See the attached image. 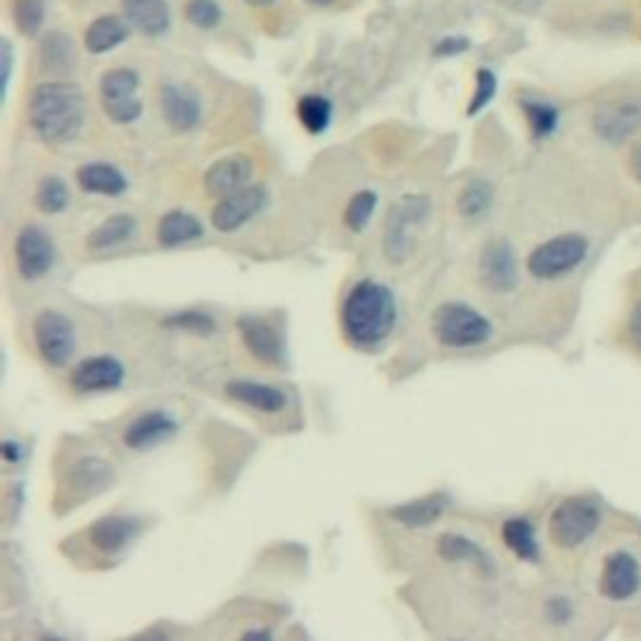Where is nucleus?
Segmentation results:
<instances>
[{
  "label": "nucleus",
  "mask_w": 641,
  "mask_h": 641,
  "mask_svg": "<svg viewBox=\"0 0 641 641\" xmlns=\"http://www.w3.org/2000/svg\"><path fill=\"white\" fill-rule=\"evenodd\" d=\"M85 118V95L76 83L48 81L33 88L28 99V123L43 144H70L81 136Z\"/></svg>",
  "instance_id": "nucleus-1"
},
{
  "label": "nucleus",
  "mask_w": 641,
  "mask_h": 641,
  "mask_svg": "<svg viewBox=\"0 0 641 641\" xmlns=\"http://www.w3.org/2000/svg\"><path fill=\"white\" fill-rule=\"evenodd\" d=\"M341 327L354 346H379L397 327V298L379 281H358L341 309Z\"/></svg>",
  "instance_id": "nucleus-2"
},
{
  "label": "nucleus",
  "mask_w": 641,
  "mask_h": 641,
  "mask_svg": "<svg viewBox=\"0 0 641 641\" xmlns=\"http://www.w3.org/2000/svg\"><path fill=\"white\" fill-rule=\"evenodd\" d=\"M432 333L446 348H477L491 339V321L467 304H442L432 316Z\"/></svg>",
  "instance_id": "nucleus-3"
},
{
  "label": "nucleus",
  "mask_w": 641,
  "mask_h": 641,
  "mask_svg": "<svg viewBox=\"0 0 641 641\" xmlns=\"http://www.w3.org/2000/svg\"><path fill=\"white\" fill-rule=\"evenodd\" d=\"M432 201L426 196H407L389 210L384 226V256L391 263L407 261L416 249V231L428 218Z\"/></svg>",
  "instance_id": "nucleus-4"
},
{
  "label": "nucleus",
  "mask_w": 641,
  "mask_h": 641,
  "mask_svg": "<svg viewBox=\"0 0 641 641\" xmlns=\"http://www.w3.org/2000/svg\"><path fill=\"white\" fill-rule=\"evenodd\" d=\"M602 512L592 499H566L561 502L554 514L549 519V537L559 549H576L582 543L594 537V531L599 529Z\"/></svg>",
  "instance_id": "nucleus-5"
},
{
  "label": "nucleus",
  "mask_w": 641,
  "mask_h": 641,
  "mask_svg": "<svg viewBox=\"0 0 641 641\" xmlns=\"http://www.w3.org/2000/svg\"><path fill=\"white\" fill-rule=\"evenodd\" d=\"M586 251H590V241L579 233H564L557 236L547 243L537 245L531 251L529 261H526V268L529 274L539 281H554L572 271L586 259Z\"/></svg>",
  "instance_id": "nucleus-6"
},
{
  "label": "nucleus",
  "mask_w": 641,
  "mask_h": 641,
  "mask_svg": "<svg viewBox=\"0 0 641 641\" xmlns=\"http://www.w3.org/2000/svg\"><path fill=\"white\" fill-rule=\"evenodd\" d=\"M138 85L140 78L130 68H111L101 76V105L105 116L118 123V126H130L144 113V101L138 99Z\"/></svg>",
  "instance_id": "nucleus-7"
},
{
  "label": "nucleus",
  "mask_w": 641,
  "mask_h": 641,
  "mask_svg": "<svg viewBox=\"0 0 641 641\" xmlns=\"http://www.w3.org/2000/svg\"><path fill=\"white\" fill-rule=\"evenodd\" d=\"M33 339L41 358L53 368L66 366L76 354V329L60 311L46 309L35 316Z\"/></svg>",
  "instance_id": "nucleus-8"
},
{
  "label": "nucleus",
  "mask_w": 641,
  "mask_h": 641,
  "mask_svg": "<svg viewBox=\"0 0 641 641\" xmlns=\"http://www.w3.org/2000/svg\"><path fill=\"white\" fill-rule=\"evenodd\" d=\"M15 268L21 278L38 281L56 266V245L41 226H25L13 243Z\"/></svg>",
  "instance_id": "nucleus-9"
},
{
  "label": "nucleus",
  "mask_w": 641,
  "mask_h": 641,
  "mask_svg": "<svg viewBox=\"0 0 641 641\" xmlns=\"http://www.w3.org/2000/svg\"><path fill=\"white\" fill-rule=\"evenodd\" d=\"M268 193L263 186H245L236 193H228V196L218 198L214 210H210V224H214L216 231L221 233H233L239 231L241 226L253 221L263 208H266Z\"/></svg>",
  "instance_id": "nucleus-10"
},
{
  "label": "nucleus",
  "mask_w": 641,
  "mask_h": 641,
  "mask_svg": "<svg viewBox=\"0 0 641 641\" xmlns=\"http://www.w3.org/2000/svg\"><path fill=\"white\" fill-rule=\"evenodd\" d=\"M594 130L607 144H625L634 138L641 130V103L619 99L599 105L594 113Z\"/></svg>",
  "instance_id": "nucleus-11"
},
{
  "label": "nucleus",
  "mask_w": 641,
  "mask_h": 641,
  "mask_svg": "<svg viewBox=\"0 0 641 641\" xmlns=\"http://www.w3.org/2000/svg\"><path fill=\"white\" fill-rule=\"evenodd\" d=\"M481 284L496 294L514 291L519 284V266H516L514 249L506 241H491L479 256Z\"/></svg>",
  "instance_id": "nucleus-12"
},
{
  "label": "nucleus",
  "mask_w": 641,
  "mask_h": 641,
  "mask_svg": "<svg viewBox=\"0 0 641 641\" xmlns=\"http://www.w3.org/2000/svg\"><path fill=\"white\" fill-rule=\"evenodd\" d=\"M179 434V421L165 411H146V414L136 416L123 432V444L128 446L130 451H151L156 446Z\"/></svg>",
  "instance_id": "nucleus-13"
},
{
  "label": "nucleus",
  "mask_w": 641,
  "mask_h": 641,
  "mask_svg": "<svg viewBox=\"0 0 641 641\" xmlns=\"http://www.w3.org/2000/svg\"><path fill=\"white\" fill-rule=\"evenodd\" d=\"M126 379V368L113 356H91L70 371V386L78 393L113 391Z\"/></svg>",
  "instance_id": "nucleus-14"
},
{
  "label": "nucleus",
  "mask_w": 641,
  "mask_h": 641,
  "mask_svg": "<svg viewBox=\"0 0 641 641\" xmlns=\"http://www.w3.org/2000/svg\"><path fill=\"white\" fill-rule=\"evenodd\" d=\"M253 179V161L249 156H226L210 163V169L204 173V188L210 198H224L228 193H236L245 188Z\"/></svg>",
  "instance_id": "nucleus-15"
},
{
  "label": "nucleus",
  "mask_w": 641,
  "mask_h": 641,
  "mask_svg": "<svg viewBox=\"0 0 641 641\" xmlns=\"http://www.w3.org/2000/svg\"><path fill=\"white\" fill-rule=\"evenodd\" d=\"M639 586H641L639 561L627 554V551L611 554L602 572V594L611 602H627L639 592Z\"/></svg>",
  "instance_id": "nucleus-16"
},
{
  "label": "nucleus",
  "mask_w": 641,
  "mask_h": 641,
  "mask_svg": "<svg viewBox=\"0 0 641 641\" xmlns=\"http://www.w3.org/2000/svg\"><path fill=\"white\" fill-rule=\"evenodd\" d=\"M158 108L163 121L179 134H188L201 123V103L183 85H163L158 93Z\"/></svg>",
  "instance_id": "nucleus-17"
},
{
  "label": "nucleus",
  "mask_w": 641,
  "mask_h": 641,
  "mask_svg": "<svg viewBox=\"0 0 641 641\" xmlns=\"http://www.w3.org/2000/svg\"><path fill=\"white\" fill-rule=\"evenodd\" d=\"M239 331L243 346L249 348V354L253 358H259L261 364L276 366L284 362V341H281V333L271 327L268 321L243 316V319H239Z\"/></svg>",
  "instance_id": "nucleus-18"
},
{
  "label": "nucleus",
  "mask_w": 641,
  "mask_h": 641,
  "mask_svg": "<svg viewBox=\"0 0 641 641\" xmlns=\"http://www.w3.org/2000/svg\"><path fill=\"white\" fill-rule=\"evenodd\" d=\"M140 524L136 516H103L88 529V541L93 543V549H99L101 554L113 557L128 547L136 539Z\"/></svg>",
  "instance_id": "nucleus-19"
},
{
  "label": "nucleus",
  "mask_w": 641,
  "mask_h": 641,
  "mask_svg": "<svg viewBox=\"0 0 641 641\" xmlns=\"http://www.w3.org/2000/svg\"><path fill=\"white\" fill-rule=\"evenodd\" d=\"M226 397L231 401H239L243 407L261 414H278L286 409V393L276 389V386L256 384V381H228L226 384Z\"/></svg>",
  "instance_id": "nucleus-20"
},
{
  "label": "nucleus",
  "mask_w": 641,
  "mask_h": 641,
  "mask_svg": "<svg viewBox=\"0 0 641 641\" xmlns=\"http://www.w3.org/2000/svg\"><path fill=\"white\" fill-rule=\"evenodd\" d=\"M449 504H451L449 494L436 491V494L416 499V502L393 506L391 519L399 522L401 526H407V529H426V526H434L438 519H442Z\"/></svg>",
  "instance_id": "nucleus-21"
},
{
  "label": "nucleus",
  "mask_w": 641,
  "mask_h": 641,
  "mask_svg": "<svg viewBox=\"0 0 641 641\" xmlns=\"http://www.w3.org/2000/svg\"><path fill=\"white\" fill-rule=\"evenodd\" d=\"M123 15L148 38H158L171 25V11L165 0H123Z\"/></svg>",
  "instance_id": "nucleus-22"
},
{
  "label": "nucleus",
  "mask_w": 641,
  "mask_h": 641,
  "mask_svg": "<svg viewBox=\"0 0 641 641\" xmlns=\"http://www.w3.org/2000/svg\"><path fill=\"white\" fill-rule=\"evenodd\" d=\"M76 181L85 193H93V196H123L128 188L126 175H123L116 165L108 163H88L76 171Z\"/></svg>",
  "instance_id": "nucleus-23"
},
{
  "label": "nucleus",
  "mask_w": 641,
  "mask_h": 641,
  "mask_svg": "<svg viewBox=\"0 0 641 641\" xmlns=\"http://www.w3.org/2000/svg\"><path fill=\"white\" fill-rule=\"evenodd\" d=\"M128 38V21L126 18L118 15H101L88 25V31L83 35V46L88 53L93 56H103L113 48H118L121 43H126Z\"/></svg>",
  "instance_id": "nucleus-24"
},
{
  "label": "nucleus",
  "mask_w": 641,
  "mask_h": 641,
  "mask_svg": "<svg viewBox=\"0 0 641 641\" xmlns=\"http://www.w3.org/2000/svg\"><path fill=\"white\" fill-rule=\"evenodd\" d=\"M204 236V226L196 216L186 214V210H169L156 228V239L165 249H175V245H186L191 241H198Z\"/></svg>",
  "instance_id": "nucleus-25"
},
{
  "label": "nucleus",
  "mask_w": 641,
  "mask_h": 641,
  "mask_svg": "<svg viewBox=\"0 0 641 641\" xmlns=\"http://www.w3.org/2000/svg\"><path fill=\"white\" fill-rule=\"evenodd\" d=\"M136 231H138L136 216L116 214L88 233L85 245H88V251H95V253L111 251V249H116V245L128 243L136 236Z\"/></svg>",
  "instance_id": "nucleus-26"
},
{
  "label": "nucleus",
  "mask_w": 641,
  "mask_h": 641,
  "mask_svg": "<svg viewBox=\"0 0 641 641\" xmlns=\"http://www.w3.org/2000/svg\"><path fill=\"white\" fill-rule=\"evenodd\" d=\"M436 551L438 557L444 561H451V564H456V561H471V564H477L489 574L494 572V564H491V557L487 551L481 549L477 541L461 537V534H444L436 543Z\"/></svg>",
  "instance_id": "nucleus-27"
},
{
  "label": "nucleus",
  "mask_w": 641,
  "mask_h": 641,
  "mask_svg": "<svg viewBox=\"0 0 641 641\" xmlns=\"http://www.w3.org/2000/svg\"><path fill=\"white\" fill-rule=\"evenodd\" d=\"M113 481V469L103 459H83L78 467L70 471V487L81 491L83 496L99 494Z\"/></svg>",
  "instance_id": "nucleus-28"
},
{
  "label": "nucleus",
  "mask_w": 641,
  "mask_h": 641,
  "mask_svg": "<svg viewBox=\"0 0 641 641\" xmlns=\"http://www.w3.org/2000/svg\"><path fill=\"white\" fill-rule=\"evenodd\" d=\"M502 539L522 561H537L539 559L537 534H534V526L529 519H519V516H516V519L504 522Z\"/></svg>",
  "instance_id": "nucleus-29"
},
{
  "label": "nucleus",
  "mask_w": 641,
  "mask_h": 641,
  "mask_svg": "<svg viewBox=\"0 0 641 641\" xmlns=\"http://www.w3.org/2000/svg\"><path fill=\"white\" fill-rule=\"evenodd\" d=\"M41 60L50 76H66L73 68V43L64 33H48L41 43Z\"/></svg>",
  "instance_id": "nucleus-30"
},
{
  "label": "nucleus",
  "mask_w": 641,
  "mask_h": 641,
  "mask_svg": "<svg viewBox=\"0 0 641 641\" xmlns=\"http://www.w3.org/2000/svg\"><path fill=\"white\" fill-rule=\"evenodd\" d=\"M296 116L311 136H319L329 128L333 105L329 99H323V95H304V99H298Z\"/></svg>",
  "instance_id": "nucleus-31"
},
{
  "label": "nucleus",
  "mask_w": 641,
  "mask_h": 641,
  "mask_svg": "<svg viewBox=\"0 0 641 641\" xmlns=\"http://www.w3.org/2000/svg\"><path fill=\"white\" fill-rule=\"evenodd\" d=\"M491 206H494V188L489 181H471L467 188L459 193V214L467 221L484 218Z\"/></svg>",
  "instance_id": "nucleus-32"
},
{
  "label": "nucleus",
  "mask_w": 641,
  "mask_h": 641,
  "mask_svg": "<svg viewBox=\"0 0 641 641\" xmlns=\"http://www.w3.org/2000/svg\"><path fill=\"white\" fill-rule=\"evenodd\" d=\"M70 204V191L68 186L56 175H48L38 183V191H35V206H38L41 214L56 216L60 210H66Z\"/></svg>",
  "instance_id": "nucleus-33"
},
{
  "label": "nucleus",
  "mask_w": 641,
  "mask_h": 641,
  "mask_svg": "<svg viewBox=\"0 0 641 641\" xmlns=\"http://www.w3.org/2000/svg\"><path fill=\"white\" fill-rule=\"evenodd\" d=\"M522 108L526 113V121H529L531 134L537 138H547L557 130L559 113L554 105L541 103V101H524Z\"/></svg>",
  "instance_id": "nucleus-34"
},
{
  "label": "nucleus",
  "mask_w": 641,
  "mask_h": 641,
  "mask_svg": "<svg viewBox=\"0 0 641 641\" xmlns=\"http://www.w3.org/2000/svg\"><path fill=\"white\" fill-rule=\"evenodd\" d=\"M376 201H379V196H376L374 191H362L348 201V206L344 210V224L351 228V231H356V233L364 231L376 210Z\"/></svg>",
  "instance_id": "nucleus-35"
},
{
  "label": "nucleus",
  "mask_w": 641,
  "mask_h": 641,
  "mask_svg": "<svg viewBox=\"0 0 641 641\" xmlns=\"http://www.w3.org/2000/svg\"><path fill=\"white\" fill-rule=\"evenodd\" d=\"M13 18L18 31L25 35H35L41 31L43 18H46V5H43V0H15Z\"/></svg>",
  "instance_id": "nucleus-36"
},
{
  "label": "nucleus",
  "mask_w": 641,
  "mask_h": 641,
  "mask_svg": "<svg viewBox=\"0 0 641 641\" xmlns=\"http://www.w3.org/2000/svg\"><path fill=\"white\" fill-rule=\"evenodd\" d=\"M186 21L201 31H210L221 23V5L216 0H188Z\"/></svg>",
  "instance_id": "nucleus-37"
},
{
  "label": "nucleus",
  "mask_w": 641,
  "mask_h": 641,
  "mask_svg": "<svg viewBox=\"0 0 641 641\" xmlns=\"http://www.w3.org/2000/svg\"><path fill=\"white\" fill-rule=\"evenodd\" d=\"M165 327L179 329V331H188V333H196V336H210V333L216 331V321L210 319L208 313L183 311V313L169 316V319H165Z\"/></svg>",
  "instance_id": "nucleus-38"
},
{
  "label": "nucleus",
  "mask_w": 641,
  "mask_h": 641,
  "mask_svg": "<svg viewBox=\"0 0 641 641\" xmlns=\"http://www.w3.org/2000/svg\"><path fill=\"white\" fill-rule=\"evenodd\" d=\"M494 95H496V76L491 73L489 68L477 70V91H473L471 95L469 116H477L481 108H487Z\"/></svg>",
  "instance_id": "nucleus-39"
},
{
  "label": "nucleus",
  "mask_w": 641,
  "mask_h": 641,
  "mask_svg": "<svg viewBox=\"0 0 641 641\" xmlns=\"http://www.w3.org/2000/svg\"><path fill=\"white\" fill-rule=\"evenodd\" d=\"M471 43L467 38H444L438 46L434 48V56L436 58H451V56H459V53L469 50Z\"/></svg>",
  "instance_id": "nucleus-40"
},
{
  "label": "nucleus",
  "mask_w": 641,
  "mask_h": 641,
  "mask_svg": "<svg viewBox=\"0 0 641 641\" xmlns=\"http://www.w3.org/2000/svg\"><path fill=\"white\" fill-rule=\"evenodd\" d=\"M11 66H13V48L11 43L3 41V83L8 85V78H11Z\"/></svg>",
  "instance_id": "nucleus-41"
},
{
  "label": "nucleus",
  "mask_w": 641,
  "mask_h": 641,
  "mask_svg": "<svg viewBox=\"0 0 641 641\" xmlns=\"http://www.w3.org/2000/svg\"><path fill=\"white\" fill-rule=\"evenodd\" d=\"M3 456L8 463H18L21 461V446H18L15 442H5L3 444Z\"/></svg>",
  "instance_id": "nucleus-42"
},
{
  "label": "nucleus",
  "mask_w": 641,
  "mask_h": 641,
  "mask_svg": "<svg viewBox=\"0 0 641 641\" xmlns=\"http://www.w3.org/2000/svg\"><path fill=\"white\" fill-rule=\"evenodd\" d=\"M631 333H634V339L641 344V301L637 306L634 316H631Z\"/></svg>",
  "instance_id": "nucleus-43"
},
{
  "label": "nucleus",
  "mask_w": 641,
  "mask_h": 641,
  "mask_svg": "<svg viewBox=\"0 0 641 641\" xmlns=\"http://www.w3.org/2000/svg\"><path fill=\"white\" fill-rule=\"evenodd\" d=\"M631 173H634V179L641 183V146L631 156Z\"/></svg>",
  "instance_id": "nucleus-44"
},
{
  "label": "nucleus",
  "mask_w": 641,
  "mask_h": 641,
  "mask_svg": "<svg viewBox=\"0 0 641 641\" xmlns=\"http://www.w3.org/2000/svg\"><path fill=\"white\" fill-rule=\"evenodd\" d=\"M243 3L251 5V8H266V5L274 3V0H243Z\"/></svg>",
  "instance_id": "nucleus-45"
},
{
  "label": "nucleus",
  "mask_w": 641,
  "mask_h": 641,
  "mask_svg": "<svg viewBox=\"0 0 641 641\" xmlns=\"http://www.w3.org/2000/svg\"><path fill=\"white\" fill-rule=\"evenodd\" d=\"M306 3H311V5H319V8H327V5H331L333 0H306Z\"/></svg>",
  "instance_id": "nucleus-46"
},
{
  "label": "nucleus",
  "mask_w": 641,
  "mask_h": 641,
  "mask_svg": "<svg viewBox=\"0 0 641 641\" xmlns=\"http://www.w3.org/2000/svg\"><path fill=\"white\" fill-rule=\"evenodd\" d=\"M245 637H271V634L263 629H256V631H245Z\"/></svg>",
  "instance_id": "nucleus-47"
}]
</instances>
